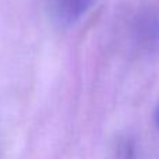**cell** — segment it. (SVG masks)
Wrapping results in <instances>:
<instances>
[{
  "instance_id": "1",
  "label": "cell",
  "mask_w": 159,
  "mask_h": 159,
  "mask_svg": "<svg viewBox=\"0 0 159 159\" xmlns=\"http://www.w3.org/2000/svg\"><path fill=\"white\" fill-rule=\"evenodd\" d=\"M53 20L61 27H71L91 10L95 0H48Z\"/></svg>"
},
{
  "instance_id": "2",
  "label": "cell",
  "mask_w": 159,
  "mask_h": 159,
  "mask_svg": "<svg viewBox=\"0 0 159 159\" xmlns=\"http://www.w3.org/2000/svg\"><path fill=\"white\" fill-rule=\"evenodd\" d=\"M155 119H157V123L159 124V107H158V110H157V115H155Z\"/></svg>"
}]
</instances>
